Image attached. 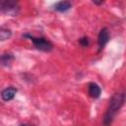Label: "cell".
<instances>
[{
  "mask_svg": "<svg viewBox=\"0 0 126 126\" xmlns=\"http://www.w3.org/2000/svg\"><path fill=\"white\" fill-rule=\"evenodd\" d=\"M124 99H125L124 93H116L112 95V97L110 98V101H109L108 108L103 117V125L104 126L111 125L115 115L117 114V112L119 111L121 106L123 105Z\"/></svg>",
  "mask_w": 126,
  "mask_h": 126,
  "instance_id": "1",
  "label": "cell"
},
{
  "mask_svg": "<svg viewBox=\"0 0 126 126\" xmlns=\"http://www.w3.org/2000/svg\"><path fill=\"white\" fill-rule=\"evenodd\" d=\"M26 37L30 38L34 47L40 51H44V52H49L53 49V44L50 40H48L47 38L43 37V36H33V35H31V34H25Z\"/></svg>",
  "mask_w": 126,
  "mask_h": 126,
  "instance_id": "2",
  "label": "cell"
},
{
  "mask_svg": "<svg viewBox=\"0 0 126 126\" xmlns=\"http://www.w3.org/2000/svg\"><path fill=\"white\" fill-rule=\"evenodd\" d=\"M0 11L11 16H16L20 11V5L17 1L3 0L0 1Z\"/></svg>",
  "mask_w": 126,
  "mask_h": 126,
  "instance_id": "3",
  "label": "cell"
},
{
  "mask_svg": "<svg viewBox=\"0 0 126 126\" xmlns=\"http://www.w3.org/2000/svg\"><path fill=\"white\" fill-rule=\"evenodd\" d=\"M108 40H109V32H108V30L106 28H103V29L100 30V32L98 33V36H97V43H98L99 50H101L106 45V43L108 42Z\"/></svg>",
  "mask_w": 126,
  "mask_h": 126,
  "instance_id": "4",
  "label": "cell"
},
{
  "mask_svg": "<svg viewBox=\"0 0 126 126\" xmlns=\"http://www.w3.org/2000/svg\"><path fill=\"white\" fill-rule=\"evenodd\" d=\"M17 92H18V90L14 87L6 88L1 92V97L4 101H10L15 97Z\"/></svg>",
  "mask_w": 126,
  "mask_h": 126,
  "instance_id": "5",
  "label": "cell"
},
{
  "mask_svg": "<svg viewBox=\"0 0 126 126\" xmlns=\"http://www.w3.org/2000/svg\"><path fill=\"white\" fill-rule=\"evenodd\" d=\"M88 90H89V94L93 98H98L101 94L100 87L95 83H90L88 85Z\"/></svg>",
  "mask_w": 126,
  "mask_h": 126,
  "instance_id": "6",
  "label": "cell"
},
{
  "mask_svg": "<svg viewBox=\"0 0 126 126\" xmlns=\"http://www.w3.org/2000/svg\"><path fill=\"white\" fill-rule=\"evenodd\" d=\"M72 7V3L70 1H59L54 4L53 9L57 12H66L70 10Z\"/></svg>",
  "mask_w": 126,
  "mask_h": 126,
  "instance_id": "7",
  "label": "cell"
},
{
  "mask_svg": "<svg viewBox=\"0 0 126 126\" xmlns=\"http://www.w3.org/2000/svg\"><path fill=\"white\" fill-rule=\"evenodd\" d=\"M15 57L13 54L11 53H4V54H1L0 55V64L5 66V67H8L12 64V62L14 61Z\"/></svg>",
  "mask_w": 126,
  "mask_h": 126,
  "instance_id": "8",
  "label": "cell"
},
{
  "mask_svg": "<svg viewBox=\"0 0 126 126\" xmlns=\"http://www.w3.org/2000/svg\"><path fill=\"white\" fill-rule=\"evenodd\" d=\"M12 35V32L9 29L0 28V40H6Z\"/></svg>",
  "mask_w": 126,
  "mask_h": 126,
  "instance_id": "9",
  "label": "cell"
},
{
  "mask_svg": "<svg viewBox=\"0 0 126 126\" xmlns=\"http://www.w3.org/2000/svg\"><path fill=\"white\" fill-rule=\"evenodd\" d=\"M79 42H80V44H81L82 46H84V47H87V46H89V44H90V40H89V38H88L87 36H84V37L80 38Z\"/></svg>",
  "mask_w": 126,
  "mask_h": 126,
  "instance_id": "10",
  "label": "cell"
},
{
  "mask_svg": "<svg viewBox=\"0 0 126 126\" xmlns=\"http://www.w3.org/2000/svg\"><path fill=\"white\" fill-rule=\"evenodd\" d=\"M19 126H34V125H32V124H27V123H25V124H21V125H19Z\"/></svg>",
  "mask_w": 126,
  "mask_h": 126,
  "instance_id": "11",
  "label": "cell"
},
{
  "mask_svg": "<svg viewBox=\"0 0 126 126\" xmlns=\"http://www.w3.org/2000/svg\"><path fill=\"white\" fill-rule=\"evenodd\" d=\"M94 4H101V3H103V1H99V2H97V1H94Z\"/></svg>",
  "mask_w": 126,
  "mask_h": 126,
  "instance_id": "12",
  "label": "cell"
}]
</instances>
